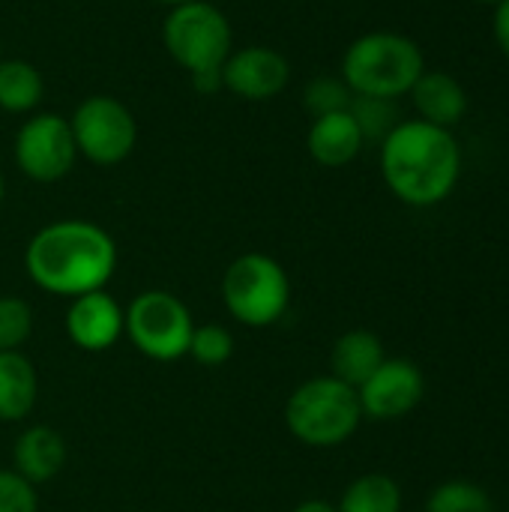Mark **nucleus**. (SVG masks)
<instances>
[{"label": "nucleus", "instance_id": "nucleus-1", "mask_svg": "<svg viewBox=\"0 0 509 512\" xmlns=\"http://www.w3.org/2000/svg\"><path fill=\"white\" fill-rule=\"evenodd\" d=\"M24 267L36 288L75 300L102 291L111 282L117 270V243L96 222L60 219L30 237Z\"/></svg>", "mask_w": 509, "mask_h": 512}, {"label": "nucleus", "instance_id": "nucleus-2", "mask_svg": "<svg viewBox=\"0 0 509 512\" xmlns=\"http://www.w3.org/2000/svg\"><path fill=\"white\" fill-rule=\"evenodd\" d=\"M381 174L387 189L408 207L447 201L462 177V147L444 126L399 120L381 141Z\"/></svg>", "mask_w": 509, "mask_h": 512}, {"label": "nucleus", "instance_id": "nucleus-3", "mask_svg": "<svg viewBox=\"0 0 509 512\" xmlns=\"http://www.w3.org/2000/svg\"><path fill=\"white\" fill-rule=\"evenodd\" d=\"M426 72L423 48L393 30H375L357 36L342 57V81L354 96L399 99L411 93L417 78Z\"/></svg>", "mask_w": 509, "mask_h": 512}, {"label": "nucleus", "instance_id": "nucleus-4", "mask_svg": "<svg viewBox=\"0 0 509 512\" xmlns=\"http://www.w3.org/2000/svg\"><path fill=\"white\" fill-rule=\"evenodd\" d=\"M363 423L360 396L354 387L333 375H318L303 381L285 402L288 432L315 450L342 447Z\"/></svg>", "mask_w": 509, "mask_h": 512}, {"label": "nucleus", "instance_id": "nucleus-5", "mask_svg": "<svg viewBox=\"0 0 509 512\" xmlns=\"http://www.w3.org/2000/svg\"><path fill=\"white\" fill-rule=\"evenodd\" d=\"M222 303L243 327H273L291 306V279L276 258L264 252H243L222 276Z\"/></svg>", "mask_w": 509, "mask_h": 512}, {"label": "nucleus", "instance_id": "nucleus-6", "mask_svg": "<svg viewBox=\"0 0 509 512\" xmlns=\"http://www.w3.org/2000/svg\"><path fill=\"white\" fill-rule=\"evenodd\" d=\"M162 45L171 60L192 78L219 75L222 63L234 51V33L225 12L207 0H189L171 6L162 24Z\"/></svg>", "mask_w": 509, "mask_h": 512}, {"label": "nucleus", "instance_id": "nucleus-7", "mask_svg": "<svg viewBox=\"0 0 509 512\" xmlns=\"http://www.w3.org/2000/svg\"><path fill=\"white\" fill-rule=\"evenodd\" d=\"M195 321L186 303L171 291H141L126 306L123 333L138 354L156 363H174L186 357Z\"/></svg>", "mask_w": 509, "mask_h": 512}, {"label": "nucleus", "instance_id": "nucleus-8", "mask_svg": "<svg viewBox=\"0 0 509 512\" xmlns=\"http://www.w3.org/2000/svg\"><path fill=\"white\" fill-rule=\"evenodd\" d=\"M69 126H72L78 156L102 168H111L129 159L138 141V123L132 111L120 99L105 96V93L81 99L69 117Z\"/></svg>", "mask_w": 509, "mask_h": 512}, {"label": "nucleus", "instance_id": "nucleus-9", "mask_svg": "<svg viewBox=\"0 0 509 512\" xmlns=\"http://www.w3.org/2000/svg\"><path fill=\"white\" fill-rule=\"evenodd\" d=\"M15 165L24 177L36 183L63 180L78 159L69 117L63 114H33L15 132Z\"/></svg>", "mask_w": 509, "mask_h": 512}, {"label": "nucleus", "instance_id": "nucleus-10", "mask_svg": "<svg viewBox=\"0 0 509 512\" xmlns=\"http://www.w3.org/2000/svg\"><path fill=\"white\" fill-rule=\"evenodd\" d=\"M363 417L393 423L408 417L426 396V378L417 363L405 357H387L372 378L357 390Z\"/></svg>", "mask_w": 509, "mask_h": 512}, {"label": "nucleus", "instance_id": "nucleus-11", "mask_svg": "<svg viewBox=\"0 0 509 512\" xmlns=\"http://www.w3.org/2000/svg\"><path fill=\"white\" fill-rule=\"evenodd\" d=\"M291 81V63L270 45H246L222 63V87L246 102L276 99Z\"/></svg>", "mask_w": 509, "mask_h": 512}, {"label": "nucleus", "instance_id": "nucleus-12", "mask_svg": "<svg viewBox=\"0 0 509 512\" xmlns=\"http://www.w3.org/2000/svg\"><path fill=\"white\" fill-rule=\"evenodd\" d=\"M66 336L75 348L87 354L108 351L120 342L126 327V309L102 288L81 294L66 309Z\"/></svg>", "mask_w": 509, "mask_h": 512}, {"label": "nucleus", "instance_id": "nucleus-13", "mask_svg": "<svg viewBox=\"0 0 509 512\" xmlns=\"http://www.w3.org/2000/svg\"><path fill=\"white\" fill-rule=\"evenodd\" d=\"M363 141H366L363 129H360L357 117L351 114V108L315 117L309 132H306V150L324 168L351 165L360 156Z\"/></svg>", "mask_w": 509, "mask_h": 512}, {"label": "nucleus", "instance_id": "nucleus-14", "mask_svg": "<svg viewBox=\"0 0 509 512\" xmlns=\"http://www.w3.org/2000/svg\"><path fill=\"white\" fill-rule=\"evenodd\" d=\"M69 459L66 441L57 429L51 426H30L18 435L15 447H12V471L21 474L27 483L42 486L48 480H54L63 465Z\"/></svg>", "mask_w": 509, "mask_h": 512}, {"label": "nucleus", "instance_id": "nucleus-15", "mask_svg": "<svg viewBox=\"0 0 509 512\" xmlns=\"http://www.w3.org/2000/svg\"><path fill=\"white\" fill-rule=\"evenodd\" d=\"M411 102L420 114V120L453 129L468 114V93L450 72L426 69L417 84L411 87Z\"/></svg>", "mask_w": 509, "mask_h": 512}, {"label": "nucleus", "instance_id": "nucleus-16", "mask_svg": "<svg viewBox=\"0 0 509 512\" xmlns=\"http://www.w3.org/2000/svg\"><path fill=\"white\" fill-rule=\"evenodd\" d=\"M384 360H387L384 342L372 330H348L333 342L330 375L339 378L342 384L360 390Z\"/></svg>", "mask_w": 509, "mask_h": 512}, {"label": "nucleus", "instance_id": "nucleus-17", "mask_svg": "<svg viewBox=\"0 0 509 512\" xmlns=\"http://www.w3.org/2000/svg\"><path fill=\"white\" fill-rule=\"evenodd\" d=\"M39 396L33 363L21 351H0V423H21Z\"/></svg>", "mask_w": 509, "mask_h": 512}, {"label": "nucleus", "instance_id": "nucleus-18", "mask_svg": "<svg viewBox=\"0 0 509 512\" xmlns=\"http://www.w3.org/2000/svg\"><path fill=\"white\" fill-rule=\"evenodd\" d=\"M45 78L27 60H0V108L9 114H27L42 102Z\"/></svg>", "mask_w": 509, "mask_h": 512}, {"label": "nucleus", "instance_id": "nucleus-19", "mask_svg": "<svg viewBox=\"0 0 509 512\" xmlns=\"http://www.w3.org/2000/svg\"><path fill=\"white\" fill-rule=\"evenodd\" d=\"M339 512H402V489L387 474L357 477L336 504Z\"/></svg>", "mask_w": 509, "mask_h": 512}, {"label": "nucleus", "instance_id": "nucleus-20", "mask_svg": "<svg viewBox=\"0 0 509 512\" xmlns=\"http://www.w3.org/2000/svg\"><path fill=\"white\" fill-rule=\"evenodd\" d=\"M426 512H495V504L483 486L471 480H447L429 495Z\"/></svg>", "mask_w": 509, "mask_h": 512}, {"label": "nucleus", "instance_id": "nucleus-21", "mask_svg": "<svg viewBox=\"0 0 509 512\" xmlns=\"http://www.w3.org/2000/svg\"><path fill=\"white\" fill-rule=\"evenodd\" d=\"M186 357H192L195 363H201L207 369L228 363L234 357V336H231V330L222 327V324H195Z\"/></svg>", "mask_w": 509, "mask_h": 512}, {"label": "nucleus", "instance_id": "nucleus-22", "mask_svg": "<svg viewBox=\"0 0 509 512\" xmlns=\"http://www.w3.org/2000/svg\"><path fill=\"white\" fill-rule=\"evenodd\" d=\"M33 333V309L15 294L0 297V351H21Z\"/></svg>", "mask_w": 509, "mask_h": 512}, {"label": "nucleus", "instance_id": "nucleus-23", "mask_svg": "<svg viewBox=\"0 0 509 512\" xmlns=\"http://www.w3.org/2000/svg\"><path fill=\"white\" fill-rule=\"evenodd\" d=\"M351 114L357 117V123L363 129V138H378V141H384L387 132L399 123L393 99L357 96V99H351Z\"/></svg>", "mask_w": 509, "mask_h": 512}, {"label": "nucleus", "instance_id": "nucleus-24", "mask_svg": "<svg viewBox=\"0 0 509 512\" xmlns=\"http://www.w3.org/2000/svg\"><path fill=\"white\" fill-rule=\"evenodd\" d=\"M303 102H306V108H309L315 117H321V114H330V111H345V108H351V90H348L345 81L324 75V78H315V81L306 87Z\"/></svg>", "mask_w": 509, "mask_h": 512}, {"label": "nucleus", "instance_id": "nucleus-25", "mask_svg": "<svg viewBox=\"0 0 509 512\" xmlns=\"http://www.w3.org/2000/svg\"><path fill=\"white\" fill-rule=\"evenodd\" d=\"M0 512H39L36 486L21 474L0 468Z\"/></svg>", "mask_w": 509, "mask_h": 512}, {"label": "nucleus", "instance_id": "nucleus-26", "mask_svg": "<svg viewBox=\"0 0 509 512\" xmlns=\"http://www.w3.org/2000/svg\"><path fill=\"white\" fill-rule=\"evenodd\" d=\"M492 30H495V42H498L501 54L507 57L509 63V0H501L495 6V24H492Z\"/></svg>", "mask_w": 509, "mask_h": 512}, {"label": "nucleus", "instance_id": "nucleus-27", "mask_svg": "<svg viewBox=\"0 0 509 512\" xmlns=\"http://www.w3.org/2000/svg\"><path fill=\"white\" fill-rule=\"evenodd\" d=\"M294 512H339V507L330 504V501H321V498H309V501L297 504Z\"/></svg>", "mask_w": 509, "mask_h": 512}, {"label": "nucleus", "instance_id": "nucleus-28", "mask_svg": "<svg viewBox=\"0 0 509 512\" xmlns=\"http://www.w3.org/2000/svg\"><path fill=\"white\" fill-rule=\"evenodd\" d=\"M156 3H165V6H180V3H189V0H156Z\"/></svg>", "mask_w": 509, "mask_h": 512}, {"label": "nucleus", "instance_id": "nucleus-29", "mask_svg": "<svg viewBox=\"0 0 509 512\" xmlns=\"http://www.w3.org/2000/svg\"><path fill=\"white\" fill-rule=\"evenodd\" d=\"M3 192H6V186H3V171H0V204H3Z\"/></svg>", "mask_w": 509, "mask_h": 512}, {"label": "nucleus", "instance_id": "nucleus-30", "mask_svg": "<svg viewBox=\"0 0 509 512\" xmlns=\"http://www.w3.org/2000/svg\"><path fill=\"white\" fill-rule=\"evenodd\" d=\"M477 3H486V6H498L501 0H477Z\"/></svg>", "mask_w": 509, "mask_h": 512}, {"label": "nucleus", "instance_id": "nucleus-31", "mask_svg": "<svg viewBox=\"0 0 509 512\" xmlns=\"http://www.w3.org/2000/svg\"><path fill=\"white\" fill-rule=\"evenodd\" d=\"M0 60H3V57H0Z\"/></svg>", "mask_w": 509, "mask_h": 512}]
</instances>
